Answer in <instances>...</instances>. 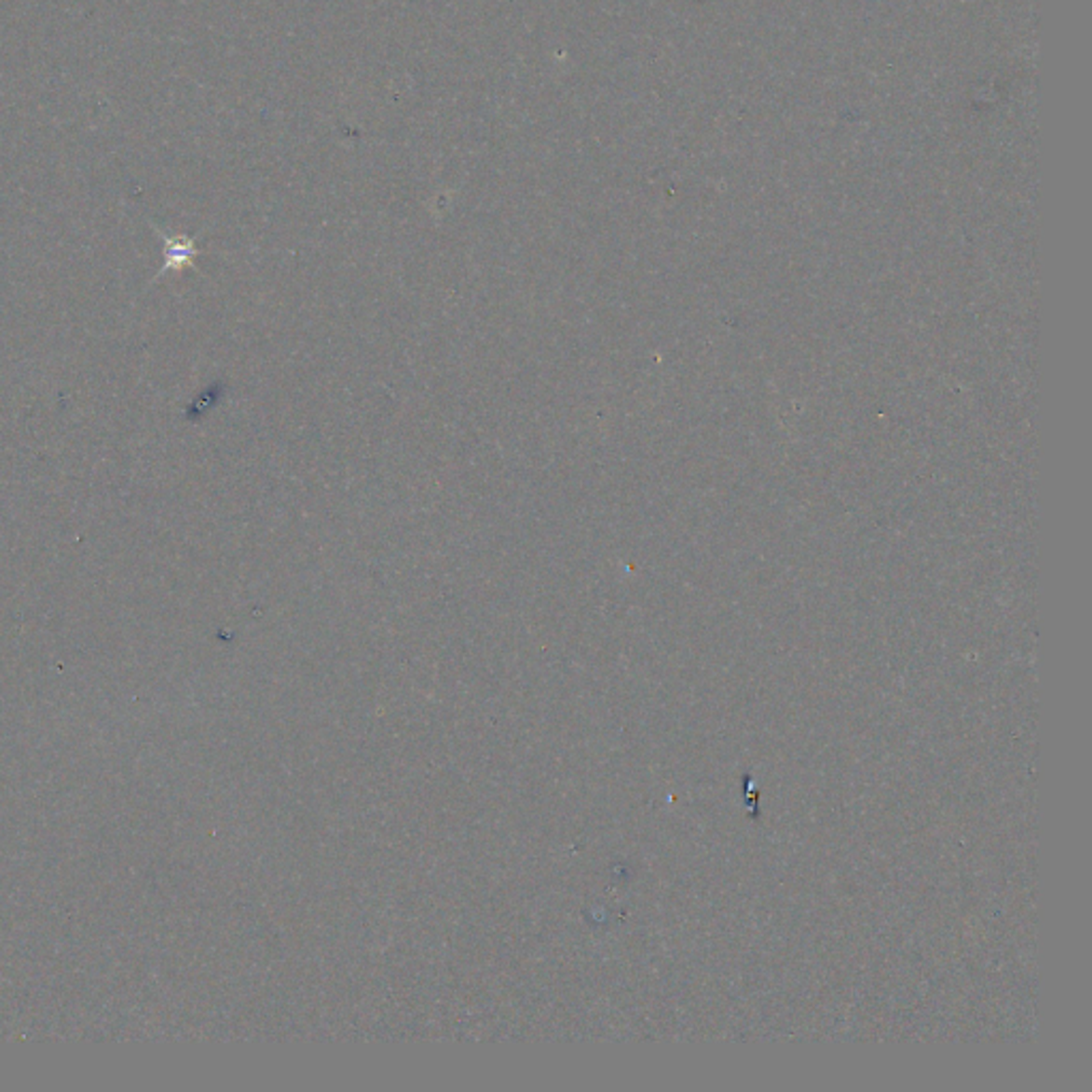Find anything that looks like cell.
Returning a JSON list of instances; mask_svg holds the SVG:
<instances>
[{
	"instance_id": "cell-1",
	"label": "cell",
	"mask_w": 1092,
	"mask_h": 1092,
	"mask_svg": "<svg viewBox=\"0 0 1092 1092\" xmlns=\"http://www.w3.org/2000/svg\"><path fill=\"white\" fill-rule=\"evenodd\" d=\"M158 235L162 241H165V265H162V269L157 273V278L162 276V273H167L169 269L175 271L193 265L195 256L198 254L193 238H186V235H165L162 231H158Z\"/></svg>"
}]
</instances>
